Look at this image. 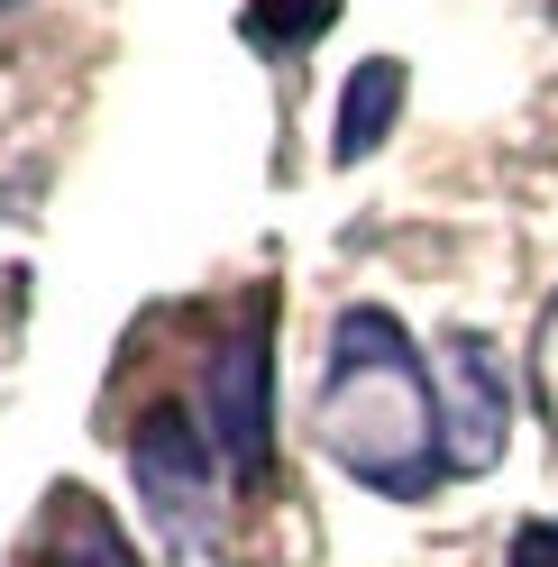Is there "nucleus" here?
<instances>
[{
  "label": "nucleus",
  "instance_id": "20e7f679",
  "mask_svg": "<svg viewBox=\"0 0 558 567\" xmlns=\"http://www.w3.org/2000/svg\"><path fill=\"white\" fill-rule=\"evenodd\" d=\"M513 367L485 330H448L440 339V449L448 476H495L513 449Z\"/></svg>",
  "mask_w": 558,
  "mask_h": 567
},
{
  "label": "nucleus",
  "instance_id": "f257e3e1",
  "mask_svg": "<svg viewBox=\"0 0 558 567\" xmlns=\"http://www.w3.org/2000/svg\"><path fill=\"white\" fill-rule=\"evenodd\" d=\"M311 440L366 494H394V504H422L448 476L440 375L422 367L412 330L385 302H348L330 321V367H321V394H311Z\"/></svg>",
  "mask_w": 558,
  "mask_h": 567
},
{
  "label": "nucleus",
  "instance_id": "423d86ee",
  "mask_svg": "<svg viewBox=\"0 0 558 567\" xmlns=\"http://www.w3.org/2000/svg\"><path fill=\"white\" fill-rule=\"evenodd\" d=\"M46 567H147V558L128 549V530L111 522V504H92L83 485H64L55 513H46Z\"/></svg>",
  "mask_w": 558,
  "mask_h": 567
},
{
  "label": "nucleus",
  "instance_id": "6e6552de",
  "mask_svg": "<svg viewBox=\"0 0 558 567\" xmlns=\"http://www.w3.org/2000/svg\"><path fill=\"white\" fill-rule=\"evenodd\" d=\"M504 567H558V522H521L513 549H504Z\"/></svg>",
  "mask_w": 558,
  "mask_h": 567
},
{
  "label": "nucleus",
  "instance_id": "0eeeda50",
  "mask_svg": "<svg viewBox=\"0 0 558 567\" xmlns=\"http://www.w3.org/2000/svg\"><path fill=\"white\" fill-rule=\"evenodd\" d=\"M330 19H339V0H248V38L266 55H302V47H321L330 38Z\"/></svg>",
  "mask_w": 558,
  "mask_h": 567
},
{
  "label": "nucleus",
  "instance_id": "39448f33",
  "mask_svg": "<svg viewBox=\"0 0 558 567\" xmlns=\"http://www.w3.org/2000/svg\"><path fill=\"white\" fill-rule=\"evenodd\" d=\"M403 55H366L358 74L339 83V128H330V165H366L375 147L394 137V120H403Z\"/></svg>",
  "mask_w": 558,
  "mask_h": 567
},
{
  "label": "nucleus",
  "instance_id": "1a4fd4ad",
  "mask_svg": "<svg viewBox=\"0 0 558 567\" xmlns=\"http://www.w3.org/2000/svg\"><path fill=\"white\" fill-rule=\"evenodd\" d=\"M10 10H19V0H0V19H10Z\"/></svg>",
  "mask_w": 558,
  "mask_h": 567
},
{
  "label": "nucleus",
  "instance_id": "7ed1b4c3",
  "mask_svg": "<svg viewBox=\"0 0 558 567\" xmlns=\"http://www.w3.org/2000/svg\"><path fill=\"white\" fill-rule=\"evenodd\" d=\"M202 431L220 440L238 485L275 476V311H266V293L229 321V339L202 367Z\"/></svg>",
  "mask_w": 558,
  "mask_h": 567
},
{
  "label": "nucleus",
  "instance_id": "f03ea898",
  "mask_svg": "<svg viewBox=\"0 0 558 567\" xmlns=\"http://www.w3.org/2000/svg\"><path fill=\"white\" fill-rule=\"evenodd\" d=\"M128 476H137V504H147V522L165 530L174 549H211V540H220V485H229V457H220L211 431H202V412L156 403V412L128 431Z\"/></svg>",
  "mask_w": 558,
  "mask_h": 567
}]
</instances>
